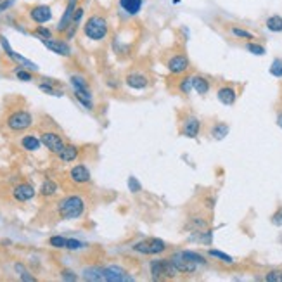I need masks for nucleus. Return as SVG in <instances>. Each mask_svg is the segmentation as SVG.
Here are the masks:
<instances>
[{"instance_id": "nucleus-1", "label": "nucleus", "mask_w": 282, "mask_h": 282, "mask_svg": "<svg viewBox=\"0 0 282 282\" xmlns=\"http://www.w3.org/2000/svg\"><path fill=\"white\" fill-rule=\"evenodd\" d=\"M170 261L175 265L178 274H194L199 265H205L206 260L196 251H176L170 256Z\"/></svg>"}, {"instance_id": "nucleus-19", "label": "nucleus", "mask_w": 282, "mask_h": 282, "mask_svg": "<svg viewBox=\"0 0 282 282\" xmlns=\"http://www.w3.org/2000/svg\"><path fill=\"white\" fill-rule=\"evenodd\" d=\"M83 279L85 281H92V282H103L106 281V274H104V267H87L83 272Z\"/></svg>"}, {"instance_id": "nucleus-32", "label": "nucleus", "mask_w": 282, "mask_h": 282, "mask_svg": "<svg viewBox=\"0 0 282 282\" xmlns=\"http://www.w3.org/2000/svg\"><path fill=\"white\" fill-rule=\"evenodd\" d=\"M246 50L247 52H251V54H254V56H265V47L263 45H258V43H246Z\"/></svg>"}, {"instance_id": "nucleus-6", "label": "nucleus", "mask_w": 282, "mask_h": 282, "mask_svg": "<svg viewBox=\"0 0 282 282\" xmlns=\"http://www.w3.org/2000/svg\"><path fill=\"white\" fill-rule=\"evenodd\" d=\"M33 125V118L28 111H16L11 116L7 118V127L11 128L12 132H23L28 130Z\"/></svg>"}, {"instance_id": "nucleus-33", "label": "nucleus", "mask_w": 282, "mask_h": 282, "mask_svg": "<svg viewBox=\"0 0 282 282\" xmlns=\"http://www.w3.org/2000/svg\"><path fill=\"white\" fill-rule=\"evenodd\" d=\"M35 36H38V40H45V38H52V32L45 26L38 25V28L35 30Z\"/></svg>"}, {"instance_id": "nucleus-8", "label": "nucleus", "mask_w": 282, "mask_h": 282, "mask_svg": "<svg viewBox=\"0 0 282 282\" xmlns=\"http://www.w3.org/2000/svg\"><path fill=\"white\" fill-rule=\"evenodd\" d=\"M104 274H106L107 282H132V281H135V279L132 277L125 268L118 267V265H109V267H106L104 268Z\"/></svg>"}, {"instance_id": "nucleus-28", "label": "nucleus", "mask_w": 282, "mask_h": 282, "mask_svg": "<svg viewBox=\"0 0 282 282\" xmlns=\"http://www.w3.org/2000/svg\"><path fill=\"white\" fill-rule=\"evenodd\" d=\"M14 270L19 274V277L23 279V281H26V282H33L35 281V277L33 275H30V272L25 268V265H21V263H16L14 265Z\"/></svg>"}, {"instance_id": "nucleus-11", "label": "nucleus", "mask_w": 282, "mask_h": 282, "mask_svg": "<svg viewBox=\"0 0 282 282\" xmlns=\"http://www.w3.org/2000/svg\"><path fill=\"white\" fill-rule=\"evenodd\" d=\"M40 141H42V144L45 145L50 152H54V154H59L64 149V141L61 139V135L54 134V132H45V134H42Z\"/></svg>"}, {"instance_id": "nucleus-21", "label": "nucleus", "mask_w": 282, "mask_h": 282, "mask_svg": "<svg viewBox=\"0 0 282 282\" xmlns=\"http://www.w3.org/2000/svg\"><path fill=\"white\" fill-rule=\"evenodd\" d=\"M57 156H59L61 161L71 163L78 158V147H74V145H64V149Z\"/></svg>"}, {"instance_id": "nucleus-23", "label": "nucleus", "mask_w": 282, "mask_h": 282, "mask_svg": "<svg viewBox=\"0 0 282 282\" xmlns=\"http://www.w3.org/2000/svg\"><path fill=\"white\" fill-rule=\"evenodd\" d=\"M40 144H42V141L33 137V135H26V137H23V141H21L23 149H26V151H38Z\"/></svg>"}, {"instance_id": "nucleus-24", "label": "nucleus", "mask_w": 282, "mask_h": 282, "mask_svg": "<svg viewBox=\"0 0 282 282\" xmlns=\"http://www.w3.org/2000/svg\"><path fill=\"white\" fill-rule=\"evenodd\" d=\"M57 191V183L54 182V180H49L47 178L45 182L42 183V187H40V194L45 196V198H49V196H54Z\"/></svg>"}, {"instance_id": "nucleus-29", "label": "nucleus", "mask_w": 282, "mask_h": 282, "mask_svg": "<svg viewBox=\"0 0 282 282\" xmlns=\"http://www.w3.org/2000/svg\"><path fill=\"white\" fill-rule=\"evenodd\" d=\"M178 88H180L182 94H191V90H194V87H192V76L182 78V80H180Z\"/></svg>"}, {"instance_id": "nucleus-40", "label": "nucleus", "mask_w": 282, "mask_h": 282, "mask_svg": "<svg viewBox=\"0 0 282 282\" xmlns=\"http://www.w3.org/2000/svg\"><path fill=\"white\" fill-rule=\"evenodd\" d=\"M191 227H194L198 232H201L203 229H206V222L203 218H192L191 220Z\"/></svg>"}, {"instance_id": "nucleus-4", "label": "nucleus", "mask_w": 282, "mask_h": 282, "mask_svg": "<svg viewBox=\"0 0 282 282\" xmlns=\"http://www.w3.org/2000/svg\"><path fill=\"white\" fill-rule=\"evenodd\" d=\"M176 274H178V270H176L175 265L170 261V258L151 261V277L154 279V281H161V279H166V277H175Z\"/></svg>"}, {"instance_id": "nucleus-25", "label": "nucleus", "mask_w": 282, "mask_h": 282, "mask_svg": "<svg viewBox=\"0 0 282 282\" xmlns=\"http://www.w3.org/2000/svg\"><path fill=\"white\" fill-rule=\"evenodd\" d=\"M267 28L274 33H281L282 32V18L281 16H270L267 19Z\"/></svg>"}, {"instance_id": "nucleus-22", "label": "nucleus", "mask_w": 282, "mask_h": 282, "mask_svg": "<svg viewBox=\"0 0 282 282\" xmlns=\"http://www.w3.org/2000/svg\"><path fill=\"white\" fill-rule=\"evenodd\" d=\"M192 87H194V90L198 92V94L205 96V94L210 92V81L203 76H192Z\"/></svg>"}, {"instance_id": "nucleus-2", "label": "nucleus", "mask_w": 282, "mask_h": 282, "mask_svg": "<svg viewBox=\"0 0 282 282\" xmlns=\"http://www.w3.org/2000/svg\"><path fill=\"white\" fill-rule=\"evenodd\" d=\"M85 212V201L80 196H68L61 199L57 205V213L64 220H76L83 215Z\"/></svg>"}, {"instance_id": "nucleus-44", "label": "nucleus", "mask_w": 282, "mask_h": 282, "mask_svg": "<svg viewBox=\"0 0 282 282\" xmlns=\"http://www.w3.org/2000/svg\"><path fill=\"white\" fill-rule=\"evenodd\" d=\"M12 4H14V0H2V2H0V12L7 11Z\"/></svg>"}, {"instance_id": "nucleus-14", "label": "nucleus", "mask_w": 282, "mask_h": 282, "mask_svg": "<svg viewBox=\"0 0 282 282\" xmlns=\"http://www.w3.org/2000/svg\"><path fill=\"white\" fill-rule=\"evenodd\" d=\"M12 194H14L16 201L26 203V201H30V199L35 198V189H33V185H30V183H19V185L14 187Z\"/></svg>"}, {"instance_id": "nucleus-5", "label": "nucleus", "mask_w": 282, "mask_h": 282, "mask_svg": "<svg viewBox=\"0 0 282 282\" xmlns=\"http://www.w3.org/2000/svg\"><path fill=\"white\" fill-rule=\"evenodd\" d=\"M132 249L141 254H161L163 251H166V243L158 237H149L141 243H135Z\"/></svg>"}, {"instance_id": "nucleus-34", "label": "nucleus", "mask_w": 282, "mask_h": 282, "mask_svg": "<svg viewBox=\"0 0 282 282\" xmlns=\"http://www.w3.org/2000/svg\"><path fill=\"white\" fill-rule=\"evenodd\" d=\"M230 33H232L234 36H237V38H244V40L253 38V33L246 32V30H243V28H232L230 30Z\"/></svg>"}, {"instance_id": "nucleus-30", "label": "nucleus", "mask_w": 282, "mask_h": 282, "mask_svg": "<svg viewBox=\"0 0 282 282\" xmlns=\"http://www.w3.org/2000/svg\"><path fill=\"white\" fill-rule=\"evenodd\" d=\"M49 244L56 249H66V237H61V236H54L49 239Z\"/></svg>"}, {"instance_id": "nucleus-38", "label": "nucleus", "mask_w": 282, "mask_h": 282, "mask_svg": "<svg viewBox=\"0 0 282 282\" xmlns=\"http://www.w3.org/2000/svg\"><path fill=\"white\" fill-rule=\"evenodd\" d=\"M16 76L19 78V80L23 81H32V73H30V70H26V68H18V70L14 71Z\"/></svg>"}, {"instance_id": "nucleus-13", "label": "nucleus", "mask_w": 282, "mask_h": 282, "mask_svg": "<svg viewBox=\"0 0 282 282\" xmlns=\"http://www.w3.org/2000/svg\"><path fill=\"white\" fill-rule=\"evenodd\" d=\"M50 52L57 54V56H63V57H70L71 56V47L68 45V42H63V40H54V38H45V40H40Z\"/></svg>"}, {"instance_id": "nucleus-43", "label": "nucleus", "mask_w": 282, "mask_h": 282, "mask_svg": "<svg viewBox=\"0 0 282 282\" xmlns=\"http://www.w3.org/2000/svg\"><path fill=\"white\" fill-rule=\"evenodd\" d=\"M61 277L64 279V281H76V275L73 274V272H70V270H64L63 274H61Z\"/></svg>"}, {"instance_id": "nucleus-15", "label": "nucleus", "mask_w": 282, "mask_h": 282, "mask_svg": "<svg viewBox=\"0 0 282 282\" xmlns=\"http://www.w3.org/2000/svg\"><path fill=\"white\" fill-rule=\"evenodd\" d=\"M125 81H127L128 87L134 88V90H144V88L147 87V83H149V78L145 76L144 73H139V71H134V73L127 74Z\"/></svg>"}, {"instance_id": "nucleus-10", "label": "nucleus", "mask_w": 282, "mask_h": 282, "mask_svg": "<svg viewBox=\"0 0 282 282\" xmlns=\"http://www.w3.org/2000/svg\"><path fill=\"white\" fill-rule=\"evenodd\" d=\"M30 19L36 25H45L52 19V9L49 5H35V7L30 9Z\"/></svg>"}, {"instance_id": "nucleus-41", "label": "nucleus", "mask_w": 282, "mask_h": 282, "mask_svg": "<svg viewBox=\"0 0 282 282\" xmlns=\"http://www.w3.org/2000/svg\"><path fill=\"white\" fill-rule=\"evenodd\" d=\"M272 223L277 227L282 225V210H279L277 213H274V216H272Z\"/></svg>"}, {"instance_id": "nucleus-31", "label": "nucleus", "mask_w": 282, "mask_h": 282, "mask_svg": "<svg viewBox=\"0 0 282 282\" xmlns=\"http://www.w3.org/2000/svg\"><path fill=\"white\" fill-rule=\"evenodd\" d=\"M270 74H272V76L282 78V59H274V61H272Z\"/></svg>"}, {"instance_id": "nucleus-16", "label": "nucleus", "mask_w": 282, "mask_h": 282, "mask_svg": "<svg viewBox=\"0 0 282 282\" xmlns=\"http://www.w3.org/2000/svg\"><path fill=\"white\" fill-rule=\"evenodd\" d=\"M199 130H201V123H199L198 118L189 116L182 125V135L189 139H196L199 135Z\"/></svg>"}, {"instance_id": "nucleus-39", "label": "nucleus", "mask_w": 282, "mask_h": 282, "mask_svg": "<svg viewBox=\"0 0 282 282\" xmlns=\"http://www.w3.org/2000/svg\"><path fill=\"white\" fill-rule=\"evenodd\" d=\"M128 189H130L132 192H141L142 191V185H141V182H139L135 176H128Z\"/></svg>"}, {"instance_id": "nucleus-7", "label": "nucleus", "mask_w": 282, "mask_h": 282, "mask_svg": "<svg viewBox=\"0 0 282 282\" xmlns=\"http://www.w3.org/2000/svg\"><path fill=\"white\" fill-rule=\"evenodd\" d=\"M0 45H2L4 52L7 54V57H11V59L14 61V63H18L21 68H26V70H30V71H38V66H36L33 61L26 59V57H23L21 54H18V52H14V50H12L11 43L7 42V38H5L4 35H0Z\"/></svg>"}, {"instance_id": "nucleus-27", "label": "nucleus", "mask_w": 282, "mask_h": 282, "mask_svg": "<svg viewBox=\"0 0 282 282\" xmlns=\"http://www.w3.org/2000/svg\"><path fill=\"white\" fill-rule=\"evenodd\" d=\"M208 254L212 258H216V260L223 261V263H227V265H234V258L229 256V254H225V253H222V251H218V249H210Z\"/></svg>"}, {"instance_id": "nucleus-36", "label": "nucleus", "mask_w": 282, "mask_h": 282, "mask_svg": "<svg viewBox=\"0 0 282 282\" xmlns=\"http://www.w3.org/2000/svg\"><path fill=\"white\" fill-rule=\"evenodd\" d=\"M85 244L78 239H66V249L70 251H78V249H83Z\"/></svg>"}, {"instance_id": "nucleus-20", "label": "nucleus", "mask_w": 282, "mask_h": 282, "mask_svg": "<svg viewBox=\"0 0 282 282\" xmlns=\"http://www.w3.org/2000/svg\"><path fill=\"white\" fill-rule=\"evenodd\" d=\"M216 97H218L220 103L225 104V106H232L237 99V94L232 87H222V88H218V92H216Z\"/></svg>"}, {"instance_id": "nucleus-42", "label": "nucleus", "mask_w": 282, "mask_h": 282, "mask_svg": "<svg viewBox=\"0 0 282 282\" xmlns=\"http://www.w3.org/2000/svg\"><path fill=\"white\" fill-rule=\"evenodd\" d=\"M81 18H83V9L78 7L76 11H74V16H73V25H78V23L81 21Z\"/></svg>"}, {"instance_id": "nucleus-35", "label": "nucleus", "mask_w": 282, "mask_h": 282, "mask_svg": "<svg viewBox=\"0 0 282 282\" xmlns=\"http://www.w3.org/2000/svg\"><path fill=\"white\" fill-rule=\"evenodd\" d=\"M40 90L45 92V94H49V96H56V97H61V96H63V92H61V90H56V88H54L52 85H49V83H40Z\"/></svg>"}, {"instance_id": "nucleus-18", "label": "nucleus", "mask_w": 282, "mask_h": 282, "mask_svg": "<svg viewBox=\"0 0 282 282\" xmlns=\"http://www.w3.org/2000/svg\"><path fill=\"white\" fill-rule=\"evenodd\" d=\"M70 176L76 183H87L90 180V172H88V168L85 165H76L71 168Z\"/></svg>"}, {"instance_id": "nucleus-26", "label": "nucleus", "mask_w": 282, "mask_h": 282, "mask_svg": "<svg viewBox=\"0 0 282 282\" xmlns=\"http://www.w3.org/2000/svg\"><path fill=\"white\" fill-rule=\"evenodd\" d=\"M227 134H229V127H227L225 123H218V125H215V127L212 128V135H213V139H216V141H222V139H225Z\"/></svg>"}, {"instance_id": "nucleus-3", "label": "nucleus", "mask_w": 282, "mask_h": 282, "mask_svg": "<svg viewBox=\"0 0 282 282\" xmlns=\"http://www.w3.org/2000/svg\"><path fill=\"white\" fill-rule=\"evenodd\" d=\"M83 33L88 40H94V42H101L107 36L109 33V25H107L106 18L99 14H94L85 21L83 25Z\"/></svg>"}, {"instance_id": "nucleus-12", "label": "nucleus", "mask_w": 282, "mask_h": 282, "mask_svg": "<svg viewBox=\"0 0 282 282\" xmlns=\"http://www.w3.org/2000/svg\"><path fill=\"white\" fill-rule=\"evenodd\" d=\"M166 66H168L170 73L182 74V73H185V71L189 70V59H187V56H183V54H175V56H172L168 59Z\"/></svg>"}, {"instance_id": "nucleus-45", "label": "nucleus", "mask_w": 282, "mask_h": 282, "mask_svg": "<svg viewBox=\"0 0 282 282\" xmlns=\"http://www.w3.org/2000/svg\"><path fill=\"white\" fill-rule=\"evenodd\" d=\"M277 125L282 128V113H279V114H277Z\"/></svg>"}, {"instance_id": "nucleus-37", "label": "nucleus", "mask_w": 282, "mask_h": 282, "mask_svg": "<svg viewBox=\"0 0 282 282\" xmlns=\"http://www.w3.org/2000/svg\"><path fill=\"white\" fill-rule=\"evenodd\" d=\"M267 282H282V270H272L265 275Z\"/></svg>"}, {"instance_id": "nucleus-17", "label": "nucleus", "mask_w": 282, "mask_h": 282, "mask_svg": "<svg viewBox=\"0 0 282 282\" xmlns=\"http://www.w3.org/2000/svg\"><path fill=\"white\" fill-rule=\"evenodd\" d=\"M118 5L127 16H137L144 7V0H118Z\"/></svg>"}, {"instance_id": "nucleus-9", "label": "nucleus", "mask_w": 282, "mask_h": 282, "mask_svg": "<svg viewBox=\"0 0 282 282\" xmlns=\"http://www.w3.org/2000/svg\"><path fill=\"white\" fill-rule=\"evenodd\" d=\"M78 9V0H68V5L66 9H64V14L61 16L59 23H57L56 30L59 33L66 32L68 28H70V25L73 23V16H74V11Z\"/></svg>"}]
</instances>
